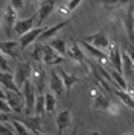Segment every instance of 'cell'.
I'll list each match as a JSON object with an SVG mask.
<instances>
[{"label":"cell","mask_w":134,"mask_h":135,"mask_svg":"<svg viewBox=\"0 0 134 135\" xmlns=\"http://www.w3.org/2000/svg\"><path fill=\"white\" fill-rule=\"evenodd\" d=\"M0 29H2V25H0Z\"/></svg>","instance_id":"cell-43"},{"label":"cell","mask_w":134,"mask_h":135,"mask_svg":"<svg viewBox=\"0 0 134 135\" xmlns=\"http://www.w3.org/2000/svg\"><path fill=\"white\" fill-rule=\"evenodd\" d=\"M21 94L24 97V114L26 115H32L34 109H35V100H37V90L32 80H28L23 86H21Z\"/></svg>","instance_id":"cell-1"},{"label":"cell","mask_w":134,"mask_h":135,"mask_svg":"<svg viewBox=\"0 0 134 135\" xmlns=\"http://www.w3.org/2000/svg\"><path fill=\"white\" fill-rule=\"evenodd\" d=\"M9 5L18 12L24 8V0H9Z\"/></svg>","instance_id":"cell-35"},{"label":"cell","mask_w":134,"mask_h":135,"mask_svg":"<svg viewBox=\"0 0 134 135\" xmlns=\"http://www.w3.org/2000/svg\"><path fill=\"white\" fill-rule=\"evenodd\" d=\"M123 27H125V32H127V37L129 40V43L134 44V6L129 5L128 6L127 14L123 15Z\"/></svg>","instance_id":"cell-12"},{"label":"cell","mask_w":134,"mask_h":135,"mask_svg":"<svg viewBox=\"0 0 134 135\" xmlns=\"http://www.w3.org/2000/svg\"><path fill=\"white\" fill-rule=\"evenodd\" d=\"M87 135H102L101 132H96V131H93V132H88Z\"/></svg>","instance_id":"cell-40"},{"label":"cell","mask_w":134,"mask_h":135,"mask_svg":"<svg viewBox=\"0 0 134 135\" xmlns=\"http://www.w3.org/2000/svg\"><path fill=\"white\" fill-rule=\"evenodd\" d=\"M49 76H50V80H49L50 91L53 93L56 97H61V96L64 94V90H66V86H64V82H62V79H61V76L58 74L56 70H52Z\"/></svg>","instance_id":"cell-13"},{"label":"cell","mask_w":134,"mask_h":135,"mask_svg":"<svg viewBox=\"0 0 134 135\" xmlns=\"http://www.w3.org/2000/svg\"><path fill=\"white\" fill-rule=\"evenodd\" d=\"M0 71H5V73H11V68L8 65V61H6L5 55L0 52Z\"/></svg>","instance_id":"cell-33"},{"label":"cell","mask_w":134,"mask_h":135,"mask_svg":"<svg viewBox=\"0 0 134 135\" xmlns=\"http://www.w3.org/2000/svg\"><path fill=\"white\" fill-rule=\"evenodd\" d=\"M81 47L88 53L90 56H93L95 59H96L97 62H101V65H105V64H108V56H107V53L104 52V50H99V49H96L95 46H91V44H88V43H85V41H82L81 40Z\"/></svg>","instance_id":"cell-10"},{"label":"cell","mask_w":134,"mask_h":135,"mask_svg":"<svg viewBox=\"0 0 134 135\" xmlns=\"http://www.w3.org/2000/svg\"><path fill=\"white\" fill-rule=\"evenodd\" d=\"M56 129H58V135H61L64 131H66L69 126H70V123H72V111L70 109H62L56 115Z\"/></svg>","instance_id":"cell-18"},{"label":"cell","mask_w":134,"mask_h":135,"mask_svg":"<svg viewBox=\"0 0 134 135\" xmlns=\"http://www.w3.org/2000/svg\"><path fill=\"white\" fill-rule=\"evenodd\" d=\"M67 56H69L70 59H73V61L81 62V64L85 62V53H84V50H82V47H81V44H78L75 40H72V38H69Z\"/></svg>","instance_id":"cell-9"},{"label":"cell","mask_w":134,"mask_h":135,"mask_svg":"<svg viewBox=\"0 0 134 135\" xmlns=\"http://www.w3.org/2000/svg\"><path fill=\"white\" fill-rule=\"evenodd\" d=\"M64 61V56H61L60 53H56L49 44H44V55H43V64L53 67L56 64H61Z\"/></svg>","instance_id":"cell-17"},{"label":"cell","mask_w":134,"mask_h":135,"mask_svg":"<svg viewBox=\"0 0 134 135\" xmlns=\"http://www.w3.org/2000/svg\"><path fill=\"white\" fill-rule=\"evenodd\" d=\"M67 43H69V40H66V38H53V40L49 41V46L56 53H60L61 56H66L67 55Z\"/></svg>","instance_id":"cell-23"},{"label":"cell","mask_w":134,"mask_h":135,"mask_svg":"<svg viewBox=\"0 0 134 135\" xmlns=\"http://www.w3.org/2000/svg\"><path fill=\"white\" fill-rule=\"evenodd\" d=\"M105 67V65H104ZM107 70H108V73L110 76L113 78V80L116 82V85L119 86L120 90H123V91H127L128 90V84H127V80H125V78H123V74L119 73V71H116L114 68H110V67H105Z\"/></svg>","instance_id":"cell-24"},{"label":"cell","mask_w":134,"mask_h":135,"mask_svg":"<svg viewBox=\"0 0 134 135\" xmlns=\"http://www.w3.org/2000/svg\"><path fill=\"white\" fill-rule=\"evenodd\" d=\"M0 135H17L12 123H2L0 124Z\"/></svg>","instance_id":"cell-32"},{"label":"cell","mask_w":134,"mask_h":135,"mask_svg":"<svg viewBox=\"0 0 134 135\" xmlns=\"http://www.w3.org/2000/svg\"><path fill=\"white\" fill-rule=\"evenodd\" d=\"M6 93V102L9 105V108L12 109V112L15 114H21L24 112V97L21 93H15V91H9L5 90Z\"/></svg>","instance_id":"cell-5"},{"label":"cell","mask_w":134,"mask_h":135,"mask_svg":"<svg viewBox=\"0 0 134 135\" xmlns=\"http://www.w3.org/2000/svg\"><path fill=\"white\" fill-rule=\"evenodd\" d=\"M122 68L125 76H134V62L127 52H122Z\"/></svg>","instance_id":"cell-25"},{"label":"cell","mask_w":134,"mask_h":135,"mask_svg":"<svg viewBox=\"0 0 134 135\" xmlns=\"http://www.w3.org/2000/svg\"><path fill=\"white\" fill-rule=\"evenodd\" d=\"M82 2H84V0H69V3H67V12L75 11V9H76Z\"/></svg>","instance_id":"cell-34"},{"label":"cell","mask_w":134,"mask_h":135,"mask_svg":"<svg viewBox=\"0 0 134 135\" xmlns=\"http://www.w3.org/2000/svg\"><path fill=\"white\" fill-rule=\"evenodd\" d=\"M81 40L85 41V43L91 44V46H95V47L99 49V50H107V49L111 47L110 40H108V37H107L105 32H96V33H91V35H85V37H82Z\"/></svg>","instance_id":"cell-3"},{"label":"cell","mask_w":134,"mask_h":135,"mask_svg":"<svg viewBox=\"0 0 134 135\" xmlns=\"http://www.w3.org/2000/svg\"><path fill=\"white\" fill-rule=\"evenodd\" d=\"M30 74H32V64H29V62H20L18 67L15 68V74H14L15 84H17V86L20 90L30 79Z\"/></svg>","instance_id":"cell-6"},{"label":"cell","mask_w":134,"mask_h":135,"mask_svg":"<svg viewBox=\"0 0 134 135\" xmlns=\"http://www.w3.org/2000/svg\"><path fill=\"white\" fill-rule=\"evenodd\" d=\"M70 23V18L64 20V21H61V23H58V25L52 26V27H46L44 29V32L41 33V37L38 38V43H44V41H49V40H53L55 35L58 33V32L64 27V26H67Z\"/></svg>","instance_id":"cell-20"},{"label":"cell","mask_w":134,"mask_h":135,"mask_svg":"<svg viewBox=\"0 0 134 135\" xmlns=\"http://www.w3.org/2000/svg\"><path fill=\"white\" fill-rule=\"evenodd\" d=\"M56 71H58V74L61 76V79H62V82H64L66 93H67V94H70V91H72V86L75 85V84L81 82V78H78L76 74L67 73V71H66L62 67H58V68H56Z\"/></svg>","instance_id":"cell-21"},{"label":"cell","mask_w":134,"mask_h":135,"mask_svg":"<svg viewBox=\"0 0 134 135\" xmlns=\"http://www.w3.org/2000/svg\"><path fill=\"white\" fill-rule=\"evenodd\" d=\"M55 6H56L55 0H41L40 8H38V26H41V23H44L49 18V15H52Z\"/></svg>","instance_id":"cell-11"},{"label":"cell","mask_w":134,"mask_h":135,"mask_svg":"<svg viewBox=\"0 0 134 135\" xmlns=\"http://www.w3.org/2000/svg\"><path fill=\"white\" fill-rule=\"evenodd\" d=\"M125 49H127V53H128V56H129V58H131V59H133V62H134V44H127V46H125Z\"/></svg>","instance_id":"cell-37"},{"label":"cell","mask_w":134,"mask_h":135,"mask_svg":"<svg viewBox=\"0 0 134 135\" xmlns=\"http://www.w3.org/2000/svg\"><path fill=\"white\" fill-rule=\"evenodd\" d=\"M30 78H32V84L35 86L37 90V94H43V90H44V78H46V73H44V70L40 68L38 65H32V74H30Z\"/></svg>","instance_id":"cell-16"},{"label":"cell","mask_w":134,"mask_h":135,"mask_svg":"<svg viewBox=\"0 0 134 135\" xmlns=\"http://www.w3.org/2000/svg\"><path fill=\"white\" fill-rule=\"evenodd\" d=\"M17 11L8 5L3 11V29H5V35L8 38H11L12 32H14V27H15V23H17Z\"/></svg>","instance_id":"cell-4"},{"label":"cell","mask_w":134,"mask_h":135,"mask_svg":"<svg viewBox=\"0 0 134 135\" xmlns=\"http://www.w3.org/2000/svg\"><path fill=\"white\" fill-rule=\"evenodd\" d=\"M93 108H95V109L108 111L110 114H114V115L119 114V108L113 103V99L107 97L101 90H99V93H97L96 97L93 99Z\"/></svg>","instance_id":"cell-2"},{"label":"cell","mask_w":134,"mask_h":135,"mask_svg":"<svg viewBox=\"0 0 134 135\" xmlns=\"http://www.w3.org/2000/svg\"><path fill=\"white\" fill-rule=\"evenodd\" d=\"M0 52L5 56L9 58H18L21 52V46L18 40H8V41H0Z\"/></svg>","instance_id":"cell-8"},{"label":"cell","mask_w":134,"mask_h":135,"mask_svg":"<svg viewBox=\"0 0 134 135\" xmlns=\"http://www.w3.org/2000/svg\"><path fill=\"white\" fill-rule=\"evenodd\" d=\"M12 118H11V115L9 114H6V112H0V124L2 123H9Z\"/></svg>","instance_id":"cell-38"},{"label":"cell","mask_w":134,"mask_h":135,"mask_svg":"<svg viewBox=\"0 0 134 135\" xmlns=\"http://www.w3.org/2000/svg\"><path fill=\"white\" fill-rule=\"evenodd\" d=\"M46 112H47V111H46V97H44V94H37L34 114H35L37 117H43Z\"/></svg>","instance_id":"cell-26"},{"label":"cell","mask_w":134,"mask_h":135,"mask_svg":"<svg viewBox=\"0 0 134 135\" xmlns=\"http://www.w3.org/2000/svg\"><path fill=\"white\" fill-rule=\"evenodd\" d=\"M128 135H133V134H128Z\"/></svg>","instance_id":"cell-44"},{"label":"cell","mask_w":134,"mask_h":135,"mask_svg":"<svg viewBox=\"0 0 134 135\" xmlns=\"http://www.w3.org/2000/svg\"><path fill=\"white\" fill-rule=\"evenodd\" d=\"M41 135H47V134H41Z\"/></svg>","instance_id":"cell-42"},{"label":"cell","mask_w":134,"mask_h":135,"mask_svg":"<svg viewBox=\"0 0 134 135\" xmlns=\"http://www.w3.org/2000/svg\"><path fill=\"white\" fill-rule=\"evenodd\" d=\"M113 93L122 100V103H125L128 108L134 109V99L131 97L127 91H123V90H120V88H113Z\"/></svg>","instance_id":"cell-27"},{"label":"cell","mask_w":134,"mask_h":135,"mask_svg":"<svg viewBox=\"0 0 134 135\" xmlns=\"http://www.w3.org/2000/svg\"><path fill=\"white\" fill-rule=\"evenodd\" d=\"M0 99H2V100H6V93H5V90L2 88V85H0Z\"/></svg>","instance_id":"cell-39"},{"label":"cell","mask_w":134,"mask_h":135,"mask_svg":"<svg viewBox=\"0 0 134 135\" xmlns=\"http://www.w3.org/2000/svg\"><path fill=\"white\" fill-rule=\"evenodd\" d=\"M0 112H6V114H11L12 112V109L9 108L8 102L6 100H2V99H0Z\"/></svg>","instance_id":"cell-36"},{"label":"cell","mask_w":134,"mask_h":135,"mask_svg":"<svg viewBox=\"0 0 134 135\" xmlns=\"http://www.w3.org/2000/svg\"><path fill=\"white\" fill-rule=\"evenodd\" d=\"M0 85L3 86L5 90H9V91L21 93V90H20L17 86V84H15V79H14V74L12 73L0 71Z\"/></svg>","instance_id":"cell-22"},{"label":"cell","mask_w":134,"mask_h":135,"mask_svg":"<svg viewBox=\"0 0 134 135\" xmlns=\"http://www.w3.org/2000/svg\"><path fill=\"white\" fill-rule=\"evenodd\" d=\"M108 59H110V64L113 65L116 71L123 74V68H122V52L119 50V46L117 44H113L110 47V55H108Z\"/></svg>","instance_id":"cell-19"},{"label":"cell","mask_w":134,"mask_h":135,"mask_svg":"<svg viewBox=\"0 0 134 135\" xmlns=\"http://www.w3.org/2000/svg\"><path fill=\"white\" fill-rule=\"evenodd\" d=\"M17 122L23 123L26 128L29 129L34 135H41L43 134V128H41V117L37 115H26V117H12Z\"/></svg>","instance_id":"cell-7"},{"label":"cell","mask_w":134,"mask_h":135,"mask_svg":"<svg viewBox=\"0 0 134 135\" xmlns=\"http://www.w3.org/2000/svg\"><path fill=\"white\" fill-rule=\"evenodd\" d=\"M37 18H38V15H30V17H28V18L17 20L15 27H14V32L17 33L18 37H23L24 33H28L29 31L34 29V23H35Z\"/></svg>","instance_id":"cell-14"},{"label":"cell","mask_w":134,"mask_h":135,"mask_svg":"<svg viewBox=\"0 0 134 135\" xmlns=\"http://www.w3.org/2000/svg\"><path fill=\"white\" fill-rule=\"evenodd\" d=\"M101 3L105 8H119L129 3V0H101Z\"/></svg>","instance_id":"cell-31"},{"label":"cell","mask_w":134,"mask_h":135,"mask_svg":"<svg viewBox=\"0 0 134 135\" xmlns=\"http://www.w3.org/2000/svg\"><path fill=\"white\" fill-rule=\"evenodd\" d=\"M30 3H35V2H40V0H29Z\"/></svg>","instance_id":"cell-41"},{"label":"cell","mask_w":134,"mask_h":135,"mask_svg":"<svg viewBox=\"0 0 134 135\" xmlns=\"http://www.w3.org/2000/svg\"><path fill=\"white\" fill-rule=\"evenodd\" d=\"M46 27H41V26H38V27H34L32 31H29L28 33H24L23 37H20V46H21V50H24L28 46H30L32 43H35L38 41V38L41 37V33L44 32Z\"/></svg>","instance_id":"cell-15"},{"label":"cell","mask_w":134,"mask_h":135,"mask_svg":"<svg viewBox=\"0 0 134 135\" xmlns=\"http://www.w3.org/2000/svg\"><path fill=\"white\" fill-rule=\"evenodd\" d=\"M11 123H12V126H14V129H15V134H17V135H34V134L29 131V129L24 126L23 123L17 122L15 118H12Z\"/></svg>","instance_id":"cell-30"},{"label":"cell","mask_w":134,"mask_h":135,"mask_svg":"<svg viewBox=\"0 0 134 135\" xmlns=\"http://www.w3.org/2000/svg\"><path fill=\"white\" fill-rule=\"evenodd\" d=\"M30 55H32V58H34L37 62H43V55H44V44L37 41L35 46H34V50L30 52Z\"/></svg>","instance_id":"cell-28"},{"label":"cell","mask_w":134,"mask_h":135,"mask_svg":"<svg viewBox=\"0 0 134 135\" xmlns=\"http://www.w3.org/2000/svg\"><path fill=\"white\" fill-rule=\"evenodd\" d=\"M44 97H46V111L47 112H53L55 106H56V96L52 91H49L44 94Z\"/></svg>","instance_id":"cell-29"}]
</instances>
